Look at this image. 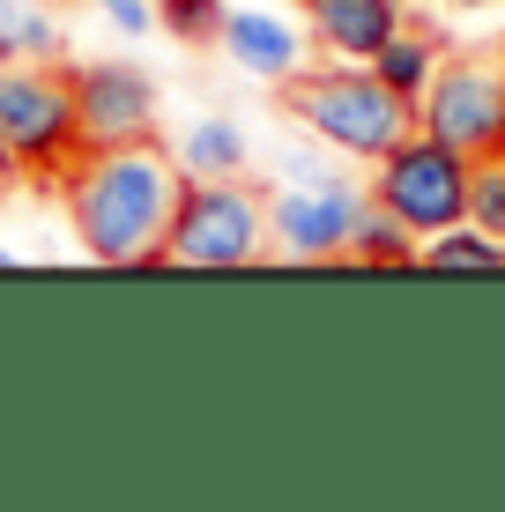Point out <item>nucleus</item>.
Instances as JSON below:
<instances>
[{
	"mask_svg": "<svg viewBox=\"0 0 505 512\" xmlns=\"http://www.w3.org/2000/svg\"><path fill=\"white\" fill-rule=\"evenodd\" d=\"M186 171L164 141H119V149H82L67 171V223L75 245L104 268H156L179 216Z\"/></svg>",
	"mask_w": 505,
	"mask_h": 512,
	"instance_id": "nucleus-1",
	"label": "nucleus"
},
{
	"mask_svg": "<svg viewBox=\"0 0 505 512\" xmlns=\"http://www.w3.org/2000/svg\"><path fill=\"white\" fill-rule=\"evenodd\" d=\"M283 112L298 119L312 141H327V149H342V156H364V164H379L394 141L416 134V104L402 90H387V82L372 75V60L298 67V75L283 82Z\"/></svg>",
	"mask_w": 505,
	"mask_h": 512,
	"instance_id": "nucleus-2",
	"label": "nucleus"
},
{
	"mask_svg": "<svg viewBox=\"0 0 505 512\" xmlns=\"http://www.w3.org/2000/svg\"><path fill=\"white\" fill-rule=\"evenodd\" d=\"M0 156L15 179H67L82 156L75 67L60 60H0Z\"/></svg>",
	"mask_w": 505,
	"mask_h": 512,
	"instance_id": "nucleus-3",
	"label": "nucleus"
},
{
	"mask_svg": "<svg viewBox=\"0 0 505 512\" xmlns=\"http://www.w3.org/2000/svg\"><path fill=\"white\" fill-rule=\"evenodd\" d=\"M468 171H476V156H461L454 141L416 127L372 164V201L394 208L416 238H439L454 223H468Z\"/></svg>",
	"mask_w": 505,
	"mask_h": 512,
	"instance_id": "nucleus-4",
	"label": "nucleus"
},
{
	"mask_svg": "<svg viewBox=\"0 0 505 512\" xmlns=\"http://www.w3.org/2000/svg\"><path fill=\"white\" fill-rule=\"evenodd\" d=\"M268 245V201L246 179H186L171 216L164 260L171 268H246Z\"/></svg>",
	"mask_w": 505,
	"mask_h": 512,
	"instance_id": "nucleus-5",
	"label": "nucleus"
},
{
	"mask_svg": "<svg viewBox=\"0 0 505 512\" xmlns=\"http://www.w3.org/2000/svg\"><path fill=\"white\" fill-rule=\"evenodd\" d=\"M416 127L454 141L461 156L505 149V52H461V60H439L424 104H416Z\"/></svg>",
	"mask_w": 505,
	"mask_h": 512,
	"instance_id": "nucleus-6",
	"label": "nucleus"
},
{
	"mask_svg": "<svg viewBox=\"0 0 505 512\" xmlns=\"http://www.w3.org/2000/svg\"><path fill=\"white\" fill-rule=\"evenodd\" d=\"M75 112H82V149H119V141L156 134V82L134 60H82L75 67Z\"/></svg>",
	"mask_w": 505,
	"mask_h": 512,
	"instance_id": "nucleus-7",
	"label": "nucleus"
},
{
	"mask_svg": "<svg viewBox=\"0 0 505 512\" xmlns=\"http://www.w3.org/2000/svg\"><path fill=\"white\" fill-rule=\"evenodd\" d=\"M357 216H364V193L350 179H335V186H283L268 201V245L283 260H350Z\"/></svg>",
	"mask_w": 505,
	"mask_h": 512,
	"instance_id": "nucleus-8",
	"label": "nucleus"
},
{
	"mask_svg": "<svg viewBox=\"0 0 505 512\" xmlns=\"http://www.w3.org/2000/svg\"><path fill=\"white\" fill-rule=\"evenodd\" d=\"M216 52L238 67V75H253V82H275V90H283V82L305 67V52H312V30L283 23V15H268V8H231V23H223Z\"/></svg>",
	"mask_w": 505,
	"mask_h": 512,
	"instance_id": "nucleus-9",
	"label": "nucleus"
},
{
	"mask_svg": "<svg viewBox=\"0 0 505 512\" xmlns=\"http://www.w3.org/2000/svg\"><path fill=\"white\" fill-rule=\"evenodd\" d=\"M298 8H305V30L327 60H372L409 23L402 0H298Z\"/></svg>",
	"mask_w": 505,
	"mask_h": 512,
	"instance_id": "nucleus-10",
	"label": "nucleus"
},
{
	"mask_svg": "<svg viewBox=\"0 0 505 512\" xmlns=\"http://www.w3.org/2000/svg\"><path fill=\"white\" fill-rule=\"evenodd\" d=\"M171 156H179L186 179H246V164H253V134L238 127V119L208 112V119H194V127L171 141Z\"/></svg>",
	"mask_w": 505,
	"mask_h": 512,
	"instance_id": "nucleus-11",
	"label": "nucleus"
},
{
	"mask_svg": "<svg viewBox=\"0 0 505 512\" xmlns=\"http://www.w3.org/2000/svg\"><path fill=\"white\" fill-rule=\"evenodd\" d=\"M350 260H364V268H416V260H424V238H416L394 208H379L372 193H364V216L350 231Z\"/></svg>",
	"mask_w": 505,
	"mask_h": 512,
	"instance_id": "nucleus-12",
	"label": "nucleus"
},
{
	"mask_svg": "<svg viewBox=\"0 0 505 512\" xmlns=\"http://www.w3.org/2000/svg\"><path fill=\"white\" fill-rule=\"evenodd\" d=\"M439 60H446V52H439V38H424V30H409V23H402L387 45L372 52V75L387 82V90H402L409 104H424L431 75H439Z\"/></svg>",
	"mask_w": 505,
	"mask_h": 512,
	"instance_id": "nucleus-13",
	"label": "nucleus"
},
{
	"mask_svg": "<svg viewBox=\"0 0 505 512\" xmlns=\"http://www.w3.org/2000/svg\"><path fill=\"white\" fill-rule=\"evenodd\" d=\"M67 30L52 23L45 0H0V60H60Z\"/></svg>",
	"mask_w": 505,
	"mask_h": 512,
	"instance_id": "nucleus-14",
	"label": "nucleus"
},
{
	"mask_svg": "<svg viewBox=\"0 0 505 512\" xmlns=\"http://www.w3.org/2000/svg\"><path fill=\"white\" fill-rule=\"evenodd\" d=\"M424 268H505V238H491L483 223H454L424 238Z\"/></svg>",
	"mask_w": 505,
	"mask_h": 512,
	"instance_id": "nucleus-15",
	"label": "nucleus"
},
{
	"mask_svg": "<svg viewBox=\"0 0 505 512\" xmlns=\"http://www.w3.org/2000/svg\"><path fill=\"white\" fill-rule=\"evenodd\" d=\"M156 15H164V38L171 45H216L223 23H231L223 0H156Z\"/></svg>",
	"mask_w": 505,
	"mask_h": 512,
	"instance_id": "nucleus-16",
	"label": "nucleus"
},
{
	"mask_svg": "<svg viewBox=\"0 0 505 512\" xmlns=\"http://www.w3.org/2000/svg\"><path fill=\"white\" fill-rule=\"evenodd\" d=\"M320 149H327V141H312V149H283V156H275V179H283V186H335L342 164H335V156H320Z\"/></svg>",
	"mask_w": 505,
	"mask_h": 512,
	"instance_id": "nucleus-17",
	"label": "nucleus"
},
{
	"mask_svg": "<svg viewBox=\"0 0 505 512\" xmlns=\"http://www.w3.org/2000/svg\"><path fill=\"white\" fill-rule=\"evenodd\" d=\"M97 15L119 30V38H149V30H164V15H156V0H97Z\"/></svg>",
	"mask_w": 505,
	"mask_h": 512,
	"instance_id": "nucleus-18",
	"label": "nucleus"
},
{
	"mask_svg": "<svg viewBox=\"0 0 505 512\" xmlns=\"http://www.w3.org/2000/svg\"><path fill=\"white\" fill-rule=\"evenodd\" d=\"M446 8H454V15H498L505 0H446Z\"/></svg>",
	"mask_w": 505,
	"mask_h": 512,
	"instance_id": "nucleus-19",
	"label": "nucleus"
},
{
	"mask_svg": "<svg viewBox=\"0 0 505 512\" xmlns=\"http://www.w3.org/2000/svg\"><path fill=\"white\" fill-rule=\"evenodd\" d=\"M8 179H15V171H8V156H0V186H8Z\"/></svg>",
	"mask_w": 505,
	"mask_h": 512,
	"instance_id": "nucleus-20",
	"label": "nucleus"
},
{
	"mask_svg": "<svg viewBox=\"0 0 505 512\" xmlns=\"http://www.w3.org/2000/svg\"><path fill=\"white\" fill-rule=\"evenodd\" d=\"M8 260H15V253H8V245H0V268H8Z\"/></svg>",
	"mask_w": 505,
	"mask_h": 512,
	"instance_id": "nucleus-21",
	"label": "nucleus"
}]
</instances>
